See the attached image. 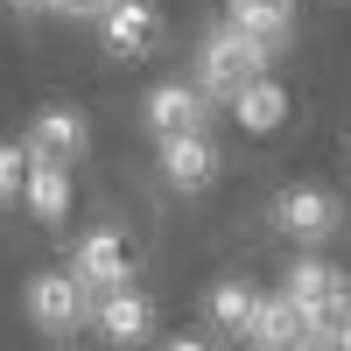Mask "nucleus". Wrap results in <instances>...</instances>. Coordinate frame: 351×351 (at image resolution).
I'll use <instances>...</instances> for the list:
<instances>
[{
	"label": "nucleus",
	"mask_w": 351,
	"mask_h": 351,
	"mask_svg": "<svg viewBox=\"0 0 351 351\" xmlns=\"http://www.w3.org/2000/svg\"><path fill=\"white\" fill-rule=\"evenodd\" d=\"M281 49H267L260 36H246L239 21H218L211 36H204V49H197V84L211 99H232V92H246L253 77H267V64H274Z\"/></svg>",
	"instance_id": "nucleus-1"
},
{
	"label": "nucleus",
	"mask_w": 351,
	"mask_h": 351,
	"mask_svg": "<svg viewBox=\"0 0 351 351\" xmlns=\"http://www.w3.org/2000/svg\"><path fill=\"white\" fill-rule=\"evenodd\" d=\"M274 225L288 232L295 246H330L337 239V225H344V204L330 197V190H316V183H295V190H281L274 197Z\"/></svg>",
	"instance_id": "nucleus-2"
},
{
	"label": "nucleus",
	"mask_w": 351,
	"mask_h": 351,
	"mask_svg": "<svg viewBox=\"0 0 351 351\" xmlns=\"http://www.w3.org/2000/svg\"><path fill=\"white\" fill-rule=\"evenodd\" d=\"M28 324H43L49 337H71L84 316H92V295H84V281L77 274H56V267H43V274H28Z\"/></svg>",
	"instance_id": "nucleus-3"
},
{
	"label": "nucleus",
	"mask_w": 351,
	"mask_h": 351,
	"mask_svg": "<svg viewBox=\"0 0 351 351\" xmlns=\"http://www.w3.org/2000/svg\"><path fill=\"white\" fill-rule=\"evenodd\" d=\"M141 120H148V134L155 141H176V134H204L211 127V92L204 84H155L148 92V106H141Z\"/></svg>",
	"instance_id": "nucleus-4"
},
{
	"label": "nucleus",
	"mask_w": 351,
	"mask_h": 351,
	"mask_svg": "<svg viewBox=\"0 0 351 351\" xmlns=\"http://www.w3.org/2000/svg\"><path fill=\"white\" fill-rule=\"evenodd\" d=\"M71 274L84 281V295H112V288H127L134 281V246L120 239V232H92V239H77L71 253Z\"/></svg>",
	"instance_id": "nucleus-5"
},
{
	"label": "nucleus",
	"mask_w": 351,
	"mask_h": 351,
	"mask_svg": "<svg viewBox=\"0 0 351 351\" xmlns=\"http://www.w3.org/2000/svg\"><path fill=\"white\" fill-rule=\"evenodd\" d=\"M92 324H99V337H106L112 351H134V344L155 337V302L127 281V288H112V295L92 302Z\"/></svg>",
	"instance_id": "nucleus-6"
},
{
	"label": "nucleus",
	"mask_w": 351,
	"mask_h": 351,
	"mask_svg": "<svg viewBox=\"0 0 351 351\" xmlns=\"http://www.w3.org/2000/svg\"><path fill=\"white\" fill-rule=\"evenodd\" d=\"M162 183H169L176 197L211 190V183H218V148H211V134H176V141H162Z\"/></svg>",
	"instance_id": "nucleus-7"
},
{
	"label": "nucleus",
	"mask_w": 351,
	"mask_h": 351,
	"mask_svg": "<svg viewBox=\"0 0 351 351\" xmlns=\"http://www.w3.org/2000/svg\"><path fill=\"white\" fill-rule=\"evenodd\" d=\"M99 36L112 56H148L162 43V14H155V0H112V8L99 14Z\"/></svg>",
	"instance_id": "nucleus-8"
},
{
	"label": "nucleus",
	"mask_w": 351,
	"mask_h": 351,
	"mask_svg": "<svg viewBox=\"0 0 351 351\" xmlns=\"http://www.w3.org/2000/svg\"><path fill=\"white\" fill-rule=\"evenodd\" d=\"M84 141H92V127H84L77 106H43L36 120H28V155L36 162H77Z\"/></svg>",
	"instance_id": "nucleus-9"
},
{
	"label": "nucleus",
	"mask_w": 351,
	"mask_h": 351,
	"mask_svg": "<svg viewBox=\"0 0 351 351\" xmlns=\"http://www.w3.org/2000/svg\"><path fill=\"white\" fill-rule=\"evenodd\" d=\"M309 337V316H302V302L288 295H260V309H253V330H246V344L253 351H281V344H302Z\"/></svg>",
	"instance_id": "nucleus-10"
},
{
	"label": "nucleus",
	"mask_w": 351,
	"mask_h": 351,
	"mask_svg": "<svg viewBox=\"0 0 351 351\" xmlns=\"http://www.w3.org/2000/svg\"><path fill=\"white\" fill-rule=\"evenodd\" d=\"M225 106H232V120H239L253 141H267V134H281V127H288V92H281L274 77H253L246 92H232Z\"/></svg>",
	"instance_id": "nucleus-11"
},
{
	"label": "nucleus",
	"mask_w": 351,
	"mask_h": 351,
	"mask_svg": "<svg viewBox=\"0 0 351 351\" xmlns=\"http://www.w3.org/2000/svg\"><path fill=\"white\" fill-rule=\"evenodd\" d=\"M288 295H295L302 316H309V309H324V302H344L351 295V274L330 267V260H316V253H302L295 267H288Z\"/></svg>",
	"instance_id": "nucleus-12"
},
{
	"label": "nucleus",
	"mask_w": 351,
	"mask_h": 351,
	"mask_svg": "<svg viewBox=\"0 0 351 351\" xmlns=\"http://www.w3.org/2000/svg\"><path fill=\"white\" fill-rule=\"evenodd\" d=\"M28 211L43 225H64V211H71V162H36L28 169Z\"/></svg>",
	"instance_id": "nucleus-13"
},
{
	"label": "nucleus",
	"mask_w": 351,
	"mask_h": 351,
	"mask_svg": "<svg viewBox=\"0 0 351 351\" xmlns=\"http://www.w3.org/2000/svg\"><path fill=\"white\" fill-rule=\"evenodd\" d=\"M253 309H260L253 281H218V288H211V324H218L225 337H246V330H253Z\"/></svg>",
	"instance_id": "nucleus-14"
},
{
	"label": "nucleus",
	"mask_w": 351,
	"mask_h": 351,
	"mask_svg": "<svg viewBox=\"0 0 351 351\" xmlns=\"http://www.w3.org/2000/svg\"><path fill=\"white\" fill-rule=\"evenodd\" d=\"M225 21H239L246 36H260L267 49H288V36H295V8H232Z\"/></svg>",
	"instance_id": "nucleus-15"
},
{
	"label": "nucleus",
	"mask_w": 351,
	"mask_h": 351,
	"mask_svg": "<svg viewBox=\"0 0 351 351\" xmlns=\"http://www.w3.org/2000/svg\"><path fill=\"white\" fill-rule=\"evenodd\" d=\"M28 169H36L28 141H0V204H21L28 197Z\"/></svg>",
	"instance_id": "nucleus-16"
},
{
	"label": "nucleus",
	"mask_w": 351,
	"mask_h": 351,
	"mask_svg": "<svg viewBox=\"0 0 351 351\" xmlns=\"http://www.w3.org/2000/svg\"><path fill=\"white\" fill-rule=\"evenodd\" d=\"M112 8V0H49V14H64V21H99Z\"/></svg>",
	"instance_id": "nucleus-17"
},
{
	"label": "nucleus",
	"mask_w": 351,
	"mask_h": 351,
	"mask_svg": "<svg viewBox=\"0 0 351 351\" xmlns=\"http://www.w3.org/2000/svg\"><path fill=\"white\" fill-rule=\"evenodd\" d=\"M162 351H218V337H197V330H190V337H169Z\"/></svg>",
	"instance_id": "nucleus-18"
},
{
	"label": "nucleus",
	"mask_w": 351,
	"mask_h": 351,
	"mask_svg": "<svg viewBox=\"0 0 351 351\" xmlns=\"http://www.w3.org/2000/svg\"><path fill=\"white\" fill-rule=\"evenodd\" d=\"M232 8H295V0H232Z\"/></svg>",
	"instance_id": "nucleus-19"
},
{
	"label": "nucleus",
	"mask_w": 351,
	"mask_h": 351,
	"mask_svg": "<svg viewBox=\"0 0 351 351\" xmlns=\"http://www.w3.org/2000/svg\"><path fill=\"white\" fill-rule=\"evenodd\" d=\"M14 8H28V14H36V8H49V0H14Z\"/></svg>",
	"instance_id": "nucleus-20"
},
{
	"label": "nucleus",
	"mask_w": 351,
	"mask_h": 351,
	"mask_svg": "<svg viewBox=\"0 0 351 351\" xmlns=\"http://www.w3.org/2000/svg\"><path fill=\"white\" fill-rule=\"evenodd\" d=\"M281 351H316V344H281Z\"/></svg>",
	"instance_id": "nucleus-21"
}]
</instances>
